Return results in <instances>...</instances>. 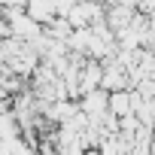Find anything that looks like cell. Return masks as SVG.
Here are the masks:
<instances>
[{
  "mask_svg": "<svg viewBox=\"0 0 155 155\" xmlns=\"http://www.w3.org/2000/svg\"><path fill=\"white\" fill-rule=\"evenodd\" d=\"M101 82H104V61L88 58L82 64V70H79V91L82 94L85 91H94V88H101Z\"/></svg>",
  "mask_w": 155,
  "mask_h": 155,
  "instance_id": "obj_1",
  "label": "cell"
},
{
  "mask_svg": "<svg viewBox=\"0 0 155 155\" xmlns=\"http://www.w3.org/2000/svg\"><path fill=\"white\" fill-rule=\"evenodd\" d=\"M28 12H31L37 21H43V25H49V21L58 15L55 0H28Z\"/></svg>",
  "mask_w": 155,
  "mask_h": 155,
  "instance_id": "obj_2",
  "label": "cell"
}]
</instances>
